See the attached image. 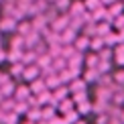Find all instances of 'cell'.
I'll use <instances>...</instances> for the list:
<instances>
[{"label":"cell","mask_w":124,"mask_h":124,"mask_svg":"<svg viewBox=\"0 0 124 124\" xmlns=\"http://www.w3.org/2000/svg\"><path fill=\"white\" fill-rule=\"evenodd\" d=\"M102 47H106V45H104V39H102V37H98V35H96V37L90 39V49H92V51H96V53H98Z\"/></svg>","instance_id":"44dd1931"},{"label":"cell","mask_w":124,"mask_h":124,"mask_svg":"<svg viewBox=\"0 0 124 124\" xmlns=\"http://www.w3.org/2000/svg\"><path fill=\"white\" fill-rule=\"evenodd\" d=\"M85 79L84 77H75V79H71L69 81V94H77V92H85Z\"/></svg>","instance_id":"ba28073f"},{"label":"cell","mask_w":124,"mask_h":124,"mask_svg":"<svg viewBox=\"0 0 124 124\" xmlns=\"http://www.w3.org/2000/svg\"><path fill=\"white\" fill-rule=\"evenodd\" d=\"M73 47L77 49V51H81V53H84V51H87L90 49V37H87V35H77L75 37V41H73Z\"/></svg>","instance_id":"52a82bcc"},{"label":"cell","mask_w":124,"mask_h":124,"mask_svg":"<svg viewBox=\"0 0 124 124\" xmlns=\"http://www.w3.org/2000/svg\"><path fill=\"white\" fill-rule=\"evenodd\" d=\"M112 24H114V29H116V31H120V29H124V12H122V14H118V16H114V18H112Z\"/></svg>","instance_id":"f546056e"},{"label":"cell","mask_w":124,"mask_h":124,"mask_svg":"<svg viewBox=\"0 0 124 124\" xmlns=\"http://www.w3.org/2000/svg\"><path fill=\"white\" fill-rule=\"evenodd\" d=\"M114 55H116V63L118 65H124V43H118L116 49H114Z\"/></svg>","instance_id":"603a6c76"},{"label":"cell","mask_w":124,"mask_h":124,"mask_svg":"<svg viewBox=\"0 0 124 124\" xmlns=\"http://www.w3.org/2000/svg\"><path fill=\"white\" fill-rule=\"evenodd\" d=\"M51 67H53L55 71L65 69V67H67V59H65V57H61V55H59V57H53V61H51Z\"/></svg>","instance_id":"d6986e66"},{"label":"cell","mask_w":124,"mask_h":124,"mask_svg":"<svg viewBox=\"0 0 124 124\" xmlns=\"http://www.w3.org/2000/svg\"><path fill=\"white\" fill-rule=\"evenodd\" d=\"M37 77H41V69H39V65H37V63L24 65V69H23V79L33 81V79H37Z\"/></svg>","instance_id":"3957f363"},{"label":"cell","mask_w":124,"mask_h":124,"mask_svg":"<svg viewBox=\"0 0 124 124\" xmlns=\"http://www.w3.org/2000/svg\"><path fill=\"white\" fill-rule=\"evenodd\" d=\"M118 39H120V43H124V29L118 31Z\"/></svg>","instance_id":"e575fe53"},{"label":"cell","mask_w":124,"mask_h":124,"mask_svg":"<svg viewBox=\"0 0 124 124\" xmlns=\"http://www.w3.org/2000/svg\"><path fill=\"white\" fill-rule=\"evenodd\" d=\"M35 61H37V53H35L33 49H27V51H23L20 63H24V65H31V63H35Z\"/></svg>","instance_id":"5bb4252c"},{"label":"cell","mask_w":124,"mask_h":124,"mask_svg":"<svg viewBox=\"0 0 124 124\" xmlns=\"http://www.w3.org/2000/svg\"><path fill=\"white\" fill-rule=\"evenodd\" d=\"M108 23H112V18H114V16H118V14H122L124 12V4L122 2H118V0H114V2H112V4H108Z\"/></svg>","instance_id":"5b68a950"},{"label":"cell","mask_w":124,"mask_h":124,"mask_svg":"<svg viewBox=\"0 0 124 124\" xmlns=\"http://www.w3.org/2000/svg\"><path fill=\"white\" fill-rule=\"evenodd\" d=\"M77 120H79V114H77V110H71V112H67V114H65L63 124H75Z\"/></svg>","instance_id":"d4e9b609"},{"label":"cell","mask_w":124,"mask_h":124,"mask_svg":"<svg viewBox=\"0 0 124 124\" xmlns=\"http://www.w3.org/2000/svg\"><path fill=\"white\" fill-rule=\"evenodd\" d=\"M84 4H85V10H90V12H92V10H96L98 6H102L100 0H84Z\"/></svg>","instance_id":"4dcf8cb0"},{"label":"cell","mask_w":124,"mask_h":124,"mask_svg":"<svg viewBox=\"0 0 124 124\" xmlns=\"http://www.w3.org/2000/svg\"><path fill=\"white\" fill-rule=\"evenodd\" d=\"M102 39H104V45H106V47H112V45H118V43H120V39H118V33H112V31H110L108 35H104Z\"/></svg>","instance_id":"ac0fdd59"},{"label":"cell","mask_w":124,"mask_h":124,"mask_svg":"<svg viewBox=\"0 0 124 124\" xmlns=\"http://www.w3.org/2000/svg\"><path fill=\"white\" fill-rule=\"evenodd\" d=\"M29 90H31V94H35V96H37V94H41V92H43V90H47V85H45V79H43V77H37V79H33V81H29Z\"/></svg>","instance_id":"9c48e42d"},{"label":"cell","mask_w":124,"mask_h":124,"mask_svg":"<svg viewBox=\"0 0 124 124\" xmlns=\"http://www.w3.org/2000/svg\"><path fill=\"white\" fill-rule=\"evenodd\" d=\"M84 63H85V67H98V63H100L98 53H96V51H92L90 55H85V57H84Z\"/></svg>","instance_id":"e0dca14e"},{"label":"cell","mask_w":124,"mask_h":124,"mask_svg":"<svg viewBox=\"0 0 124 124\" xmlns=\"http://www.w3.org/2000/svg\"><path fill=\"white\" fill-rule=\"evenodd\" d=\"M24 124H35V122H33V120H29V122H24Z\"/></svg>","instance_id":"ab89813d"},{"label":"cell","mask_w":124,"mask_h":124,"mask_svg":"<svg viewBox=\"0 0 124 124\" xmlns=\"http://www.w3.org/2000/svg\"><path fill=\"white\" fill-rule=\"evenodd\" d=\"M14 87H16V85H14V81L8 77L4 84H0V94H2V96H12L14 94Z\"/></svg>","instance_id":"4fadbf2b"},{"label":"cell","mask_w":124,"mask_h":124,"mask_svg":"<svg viewBox=\"0 0 124 124\" xmlns=\"http://www.w3.org/2000/svg\"><path fill=\"white\" fill-rule=\"evenodd\" d=\"M73 106H75V102L71 100V98H65V100H61L59 104H57V108L61 110V114H67V112H71V110H73Z\"/></svg>","instance_id":"9a60e30c"},{"label":"cell","mask_w":124,"mask_h":124,"mask_svg":"<svg viewBox=\"0 0 124 124\" xmlns=\"http://www.w3.org/2000/svg\"><path fill=\"white\" fill-rule=\"evenodd\" d=\"M114 81L118 85H124V69H120V71H116L114 73Z\"/></svg>","instance_id":"d6a6232c"},{"label":"cell","mask_w":124,"mask_h":124,"mask_svg":"<svg viewBox=\"0 0 124 124\" xmlns=\"http://www.w3.org/2000/svg\"><path fill=\"white\" fill-rule=\"evenodd\" d=\"M84 12H85V4L81 2V0H71L67 14H69V16H81Z\"/></svg>","instance_id":"8992f818"},{"label":"cell","mask_w":124,"mask_h":124,"mask_svg":"<svg viewBox=\"0 0 124 124\" xmlns=\"http://www.w3.org/2000/svg\"><path fill=\"white\" fill-rule=\"evenodd\" d=\"M29 96H31L29 85H16L14 87V98H16V102H24Z\"/></svg>","instance_id":"30bf717a"},{"label":"cell","mask_w":124,"mask_h":124,"mask_svg":"<svg viewBox=\"0 0 124 124\" xmlns=\"http://www.w3.org/2000/svg\"><path fill=\"white\" fill-rule=\"evenodd\" d=\"M27 118L33 122L41 120V108H31V110H27Z\"/></svg>","instance_id":"4316f807"},{"label":"cell","mask_w":124,"mask_h":124,"mask_svg":"<svg viewBox=\"0 0 124 124\" xmlns=\"http://www.w3.org/2000/svg\"><path fill=\"white\" fill-rule=\"evenodd\" d=\"M75 47H73V45H63V47H61V57H65V59H69L71 57V55H73L75 53Z\"/></svg>","instance_id":"83f0119b"},{"label":"cell","mask_w":124,"mask_h":124,"mask_svg":"<svg viewBox=\"0 0 124 124\" xmlns=\"http://www.w3.org/2000/svg\"><path fill=\"white\" fill-rule=\"evenodd\" d=\"M37 124H47V120H41V122H37Z\"/></svg>","instance_id":"74e56055"},{"label":"cell","mask_w":124,"mask_h":124,"mask_svg":"<svg viewBox=\"0 0 124 124\" xmlns=\"http://www.w3.org/2000/svg\"><path fill=\"white\" fill-rule=\"evenodd\" d=\"M75 37H77V31H73L71 27H67V29H63V31L59 33V41H61V45H73Z\"/></svg>","instance_id":"277c9868"},{"label":"cell","mask_w":124,"mask_h":124,"mask_svg":"<svg viewBox=\"0 0 124 124\" xmlns=\"http://www.w3.org/2000/svg\"><path fill=\"white\" fill-rule=\"evenodd\" d=\"M87 112H92V104L87 100L79 102V104H77V114H87Z\"/></svg>","instance_id":"f1b7e54d"},{"label":"cell","mask_w":124,"mask_h":124,"mask_svg":"<svg viewBox=\"0 0 124 124\" xmlns=\"http://www.w3.org/2000/svg\"><path fill=\"white\" fill-rule=\"evenodd\" d=\"M8 77H10V75H6V73H2V71H0V84H4Z\"/></svg>","instance_id":"836d02e7"},{"label":"cell","mask_w":124,"mask_h":124,"mask_svg":"<svg viewBox=\"0 0 124 124\" xmlns=\"http://www.w3.org/2000/svg\"><path fill=\"white\" fill-rule=\"evenodd\" d=\"M53 116H55V106H47V108L41 110V118L43 120H51Z\"/></svg>","instance_id":"484cf974"},{"label":"cell","mask_w":124,"mask_h":124,"mask_svg":"<svg viewBox=\"0 0 124 124\" xmlns=\"http://www.w3.org/2000/svg\"><path fill=\"white\" fill-rule=\"evenodd\" d=\"M120 120H122V124H124V110L120 112Z\"/></svg>","instance_id":"8d00e7d4"},{"label":"cell","mask_w":124,"mask_h":124,"mask_svg":"<svg viewBox=\"0 0 124 124\" xmlns=\"http://www.w3.org/2000/svg\"><path fill=\"white\" fill-rule=\"evenodd\" d=\"M100 2L104 4V6H108V4H112V2H114V0H100Z\"/></svg>","instance_id":"d590c367"},{"label":"cell","mask_w":124,"mask_h":124,"mask_svg":"<svg viewBox=\"0 0 124 124\" xmlns=\"http://www.w3.org/2000/svg\"><path fill=\"white\" fill-rule=\"evenodd\" d=\"M16 23L18 20L14 16L2 14V16H0V33H12V31H16Z\"/></svg>","instance_id":"7a4b0ae2"},{"label":"cell","mask_w":124,"mask_h":124,"mask_svg":"<svg viewBox=\"0 0 124 124\" xmlns=\"http://www.w3.org/2000/svg\"><path fill=\"white\" fill-rule=\"evenodd\" d=\"M69 4H71V0H55L53 8L61 14V12H67V10H69Z\"/></svg>","instance_id":"ffe728a7"},{"label":"cell","mask_w":124,"mask_h":124,"mask_svg":"<svg viewBox=\"0 0 124 124\" xmlns=\"http://www.w3.org/2000/svg\"><path fill=\"white\" fill-rule=\"evenodd\" d=\"M47 2H49V4H53V2H55V0H47Z\"/></svg>","instance_id":"60d3db41"},{"label":"cell","mask_w":124,"mask_h":124,"mask_svg":"<svg viewBox=\"0 0 124 124\" xmlns=\"http://www.w3.org/2000/svg\"><path fill=\"white\" fill-rule=\"evenodd\" d=\"M100 71L96 69V67H85V73H84V79H85V84H92V81H98L100 79Z\"/></svg>","instance_id":"8fae6325"},{"label":"cell","mask_w":124,"mask_h":124,"mask_svg":"<svg viewBox=\"0 0 124 124\" xmlns=\"http://www.w3.org/2000/svg\"><path fill=\"white\" fill-rule=\"evenodd\" d=\"M110 67H112V65H110V61H100L96 69L100 71V73H108V71H110Z\"/></svg>","instance_id":"1f68e13d"},{"label":"cell","mask_w":124,"mask_h":124,"mask_svg":"<svg viewBox=\"0 0 124 124\" xmlns=\"http://www.w3.org/2000/svg\"><path fill=\"white\" fill-rule=\"evenodd\" d=\"M2 2H4V0H0V4H2Z\"/></svg>","instance_id":"b9f144b4"},{"label":"cell","mask_w":124,"mask_h":124,"mask_svg":"<svg viewBox=\"0 0 124 124\" xmlns=\"http://www.w3.org/2000/svg\"><path fill=\"white\" fill-rule=\"evenodd\" d=\"M43 79H45V85H47V90H55L57 85H61V81H59V75H57V73H49V75H45Z\"/></svg>","instance_id":"7c38bea8"},{"label":"cell","mask_w":124,"mask_h":124,"mask_svg":"<svg viewBox=\"0 0 124 124\" xmlns=\"http://www.w3.org/2000/svg\"><path fill=\"white\" fill-rule=\"evenodd\" d=\"M23 69H24V63L16 61V63H12V67H10V75L12 77H23Z\"/></svg>","instance_id":"cb8c5ba5"},{"label":"cell","mask_w":124,"mask_h":124,"mask_svg":"<svg viewBox=\"0 0 124 124\" xmlns=\"http://www.w3.org/2000/svg\"><path fill=\"white\" fill-rule=\"evenodd\" d=\"M67 27H69V14H67V12L57 14V16H55V18L49 23V29L55 31V33H61V31L67 29Z\"/></svg>","instance_id":"6da1fadb"},{"label":"cell","mask_w":124,"mask_h":124,"mask_svg":"<svg viewBox=\"0 0 124 124\" xmlns=\"http://www.w3.org/2000/svg\"><path fill=\"white\" fill-rule=\"evenodd\" d=\"M16 31H18V35H29L31 31H33V24H31V20H20V23H16Z\"/></svg>","instance_id":"2e32d148"},{"label":"cell","mask_w":124,"mask_h":124,"mask_svg":"<svg viewBox=\"0 0 124 124\" xmlns=\"http://www.w3.org/2000/svg\"><path fill=\"white\" fill-rule=\"evenodd\" d=\"M98 57H100V61H110L112 57H114V51H112L110 47H102L100 51H98Z\"/></svg>","instance_id":"7402d4cb"},{"label":"cell","mask_w":124,"mask_h":124,"mask_svg":"<svg viewBox=\"0 0 124 124\" xmlns=\"http://www.w3.org/2000/svg\"><path fill=\"white\" fill-rule=\"evenodd\" d=\"M75 124H85V122H81V120H77V122H75Z\"/></svg>","instance_id":"f35d334b"}]
</instances>
